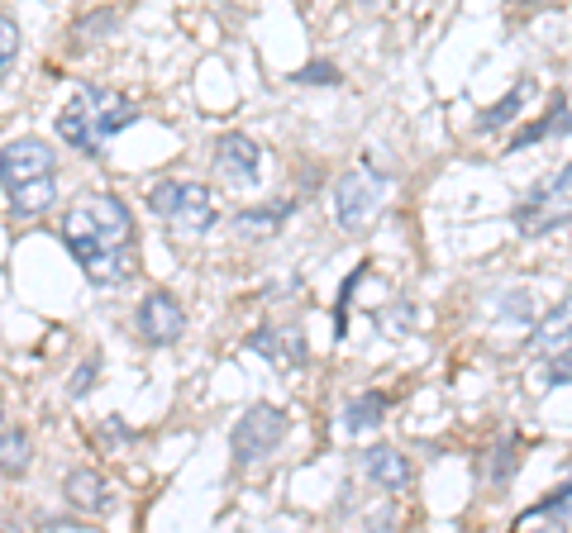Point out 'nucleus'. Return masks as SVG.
Instances as JSON below:
<instances>
[{
  "instance_id": "1",
  "label": "nucleus",
  "mask_w": 572,
  "mask_h": 533,
  "mask_svg": "<svg viewBox=\"0 0 572 533\" xmlns=\"http://www.w3.org/2000/svg\"><path fill=\"white\" fill-rule=\"evenodd\" d=\"M134 119H139L134 100H125L119 90L86 82V86H77V96L57 110V139L77 152H100L119 129H129Z\"/></svg>"
},
{
  "instance_id": "2",
  "label": "nucleus",
  "mask_w": 572,
  "mask_h": 533,
  "mask_svg": "<svg viewBox=\"0 0 572 533\" xmlns=\"http://www.w3.org/2000/svg\"><path fill=\"white\" fill-rule=\"evenodd\" d=\"M148 210L177 228V234L187 238H201L210 234V228L220 224V210H215V195H210V186H201V181H187V177H162L148 186Z\"/></svg>"
},
{
  "instance_id": "3",
  "label": "nucleus",
  "mask_w": 572,
  "mask_h": 533,
  "mask_svg": "<svg viewBox=\"0 0 572 533\" xmlns=\"http://www.w3.org/2000/svg\"><path fill=\"white\" fill-rule=\"evenodd\" d=\"M63 234L96 238L105 248H139V228H134L129 205L115 191H92L63 215Z\"/></svg>"
},
{
  "instance_id": "4",
  "label": "nucleus",
  "mask_w": 572,
  "mask_h": 533,
  "mask_svg": "<svg viewBox=\"0 0 572 533\" xmlns=\"http://www.w3.org/2000/svg\"><path fill=\"white\" fill-rule=\"evenodd\" d=\"M572 220V162H563L559 172L539 177L530 191H525V201L516 205V228L525 234H553L559 224Z\"/></svg>"
},
{
  "instance_id": "5",
  "label": "nucleus",
  "mask_w": 572,
  "mask_h": 533,
  "mask_svg": "<svg viewBox=\"0 0 572 533\" xmlns=\"http://www.w3.org/2000/svg\"><path fill=\"white\" fill-rule=\"evenodd\" d=\"M282 438H286V409L277 405H248L244 415L234 419V429H230V457H234V467L244 471L253 462H263V457H273L282 448Z\"/></svg>"
},
{
  "instance_id": "6",
  "label": "nucleus",
  "mask_w": 572,
  "mask_h": 533,
  "mask_svg": "<svg viewBox=\"0 0 572 533\" xmlns=\"http://www.w3.org/2000/svg\"><path fill=\"white\" fill-rule=\"evenodd\" d=\"M386 201V177L372 172V167H353V172H343L335 181V220L358 234L363 224L378 220V210Z\"/></svg>"
},
{
  "instance_id": "7",
  "label": "nucleus",
  "mask_w": 572,
  "mask_h": 533,
  "mask_svg": "<svg viewBox=\"0 0 572 533\" xmlns=\"http://www.w3.org/2000/svg\"><path fill=\"white\" fill-rule=\"evenodd\" d=\"M63 243L77 257V267L86 271V281L100 286V291H115V286H125L139 271V248H105V243L77 238V234H63Z\"/></svg>"
},
{
  "instance_id": "8",
  "label": "nucleus",
  "mask_w": 572,
  "mask_h": 533,
  "mask_svg": "<svg viewBox=\"0 0 572 533\" xmlns=\"http://www.w3.org/2000/svg\"><path fill=\"white\" fill-rule=\"evenodd\" d=\"M57 172V152L49 139H10L0 148V186L6 191H20V186H34V181H49Z\"/></svg>"
},
{
  "instance_id": "9",
  "label": "nucleus",
  "mask_w": 572,
  "mask_h": 533,
  "mask_svg": "<svg viewBox=\"0 0 572 533\" xmlns=\"http://www.w3.org/2000/svg\"><path fill=\"white\" fill-rule=\"evenodd\" d=\"M182 329H187V310L172 291H148L139 300V310H134V333L148 348H172L182 339Z\"/></svg>"
},
{
  "instance_id": "10",
  "label": "nucleus",
  "mask_w": 572,
  "mask_h": 533,
  "mask_svg": "<svg viewBox=\"0 0 572 533\" xmlns=\"http://www.w3.org/2000/svg\"><path fill=\"white\" fill-rule=\"evenodd\" d=\"M215 172L234 186H258L263 177V148L248 134H220L215 139Z\"/></svg>"
},
{
  "instance_id": "11",
  "label": "nucleus",
  "mask_w": 572,
  "mask_h": 533,
  "mask_svg": "<svg viewBox=\"0 0 572 533\" xmlns=\"http://www.w3.org/2000/svg\"><path fill=\"white\" fill-rule=\"evenodd\" d=\"M363 477H368L372 486H382V491L401 495L405 486L415 481V467H411V457H405L401 448H391V444H372V448L363 452Z\"/></svg>"
},
{
  "instance_id": "12",
  "label": "nucleus",
  "mask_w": 572,
  "mask_h": 533,
  "mask_svg": "<svg viewBox=\"0 0 572 533\" xmlns=\"http://www.w3.org/2000/svg\"><path fill=\"white\" fill-rule=\"evenodd\" d=\"M530 348H534L539 358H549V362L572 358V296L559 300L544 319H539L534 333H530Z\"/></svg>"
},
{
  "instance_id": "13",
  "label": "nucleus",
  "mask_w": 572,
  "mask_h": 533,
  "mask_svg": "<svg viewBox=\"0 0 572 533\" xmlns=\"http://www.w3.org/2000/svg\"><path fill=\"white\" fill-rule=\"evenodd\" d=\"M63 500L77 514H110L115 510V491H110V481H105L96 467H77V471H72L67 486H63Z\"/></svg>"
},
{
  "instance_id": "14",
  "label": "nucleus",
  "mask_w": 572,
  "mask_h": 533,
  "mask_svg": "<svg viewBox=\"0 0 572 533\" xmlns=\"http://www.w3.org/2000/svg\"><path fill=\"white\" fill-rule=\"evenodd\" d=\"M292 210H296V201H258V205L239 210L230 224H234V234H244V238H273Z\"/></svg>"
},
{
  "instance_id": "15",
  "label": "nucleus",
  "mask_w": 572,
  "mask_h": 533,
  "mask_svg": "<svg viewBox=\"0 0 572 533\" xmlns=\"http://www.w3.org/2000/svg\"><path fill=\"white\" fill-rule=\"evenodd\" d=\"M530 96H534V82H530V76H520V82L510 86L501 100L487 105V110L477 115V134H496V129H506L510 119H520V110L530 105Z\"/></svg>"
},
{
  "instance_id": "16",
  "label": "nucleus",
  "mask_w": 572,
  "mask_h": 533,
  "mask_svg": "<svg viewBox=\"0 0 572 533\" xmlns=\"http://www.w3.org/2000/svg\"><path fill=\"white\" fill-rule=\"evenodd\" d=\"M386 409H391V395H386V391H363V395H353V401L343 405V429H349V434L378 429V424L386 419Z\"/></svg>"
},
{
  "instance_id": "17",
  "label": "nucleus",
  "mask_w": 572,
  "mask_h": 533,
  "mask_svg": "<svg viewBox=\"0 0 572 533\" xmlns=\"http://www.w3.org/2000/svg\"><path fill=\"white\" fill-rule=\"evenodd\" d=\"M29 462H34V438L14 424V429L0 434V477H24Z\"/></svg>"
},
{
  "instance_id": "18",
  "label": "nucleus",
  "mask_w": 572,
  "mask_h": 533,
  "mask_svg": "<svg viewBox=\"0 0 572 533\" xmlns=\"http://www.w3.org/2000/svg\"><path fill=\"white\" fill-rule=\"evenodd\" d=\"M563 119H568V96L559 90V96H553V105H549V115L539 119V125L520 129L516 139H510V152H516V148H534V143H544V139H559V134H563Z\"/></svg>"
},
{
  "instance_id": "19",
  "label": "nucleus",
  "mask_w": 572,
  "mask_h": 533,
  "mask_svg": "<svg viewBox=\"0 0 572 533\" xmlns=\"http://www.w3.org/2000/svg\"><path fill=\"white\" fill-rule=\"evenodd\" d=\"M57 201V181L49 177V181H34V186H20V191H10V215L14 220H34V215H43Z\"/></svg>"
},
{
  "instance_id": "20",
  "label": "nucleus",
  "mask_w": 572,
  "mask_h": 533,
  "mask_svg": "<svg viewBox=\"0 0 572 533\" xmlns=\"http://www.w3.org/2000/svg\"><path fill=\"white\" fill-rule=\"evenodd\" d=\"M20 24L10 20V14H0V86L10 82V72H14V63H20Z\"/></svg>"
},
{
  "instance_id": "21",
  "label": "nucleus",
  "mask_w": 572,
  "mask_h": 533,
  "mask_svg": "<svg viewBox=\"0 0 572 533\" xmlns=\"http://www.w3.org/2000/svg\"><path fill=\"white\" fill-rule=\"evenodd\" d=\"M282 343H286V329L282 324H258V329L248 333L244 348H253L258 358H267V362H277V367H282Z\"/></svg>"
},
{
  "instance_id": "22",
  "label": "nucleus",
  "mask_w": 572,
  "mask_h": 533,
  "mask_svg": "<svg viewBox=\"0 0 572 533\" xmlns=\"http://www.w3.org/2000/svg\"><path fill=\"white\" fill-rule=\"evenodd\" d=\"M516 471H520V444L516 438H501V448H496V457H491V481L506 486Z\"/></svg>"
},
{
  "instance_id": "23",
  "label": "nucleus",
  "mask_w": 572,
  "mask_h": 533,
  "mask_svg": "<svg viewBox=\"0 0 572 533\" xmlns=\"http://www.w3.org/2000/svg\"><path fill=\"white\" fill-rule=\"evenodd\" d=\"M501 324H534V300H530V291H510V296H501Z\"/></svg>"
},
{
  "instance_id": "24",
  "label": "nucleus",
  "mask_w": 572,
  "mask_h": 533,
  "mask_svg": "<svg viewBox=\"0 0 572 533\" xmlns=\"http://www.w3.org/2000/svg\"><path fill=\"white\" fill-rule=\"evenodd\" d=\"M292 82H300V86H339L343 72H339L335 63H325V57H315V63H306L300 72H292Z\"/></svg>"
},
{
  "instance_id": "25",
  "label": "nucleus",
  "mask_w": 572,
  "mask_h": 533,
  "mask_svg": "<svg viewBox=\"0 0 572 533\" xmlns=\"http://www.w3.org/2000/svg\"><path fill=\"white\" fill-rule=\"evenodd\" d=\"M363 277H368V267H353L349 271V281L339 286V310H335V339H343L349 333V300H353V291L363 286Z\"/></svg>"
},
{
  "instance_id": "26",
  "label": "nucleus",
  "mask_w": 572,
  "mask_h": 533,
  "mask_svg": "<svg viewBox=\"0 0 572 533\" xmlns=\"http://www.w3.org/2000/svg\"><path fill=\"white\" fill-rule=\"evenodd\" d=\"M568 505H572V477H568L563 486H553V491H549L544 500H539V505L525 510L520 520H544V514H559V510H568Z\"/></svg>"
},
{
  "instance_id": "27",
  "label": "nucleus",
  "mask_w": 572,
  "mask_h": 533,
  "mask_svg": "<svg viewBox=\"0 0 572 533\" xmlns=\"http://www.w3.org/2000/svg\"><path fill=\"white\" fill-rule=\"evenodd\" d=\"M96 376H100V353H96V358H86L82 367L72 372V381H67V395H72V401H82V395L92 391V381H96Z\"/></svg>"
},
{
  "instance_id": "28",
  "label": "nucleus",
  "mask_w": 572,
  "mask_h": 533,
  "mask_svg": "<svg viewBox=\"0 0 572 533\" xmlns=\"http://www.w3.org/2000/svg\"><path fill=\"white\" fill-rule=\"evenodd\" d=\"M115 24H119V14H115V10H100V14H82V24H77V34H72V39H77V49H82V39H86V34H96V39H100L105 29H115Z\"/></svg>"
},
{
  "instance_id": "29",
  "label": "nucleus",
  "mask_w": 572,
  "mask_h": 533,
  "mask_svg": "<svg viewBox=\"0 0 572 533\" xmlns=\"http://www.w3.org/2000/svg\"><path fill=\"white\" fill-rule=\"evenodd\" d=\"M544 381H549V386H572V358H559V362H549Z\"/></svg>"
},
{
  "instance_id": "30",
  "label": "nucleus",
  "mask_w": 572,
  "mask_h": 533,
  "mask_svg": "<svg viewBox=\"0 0 572 533\" xmlns=\"http://www.w3.org/2000/svg\"><path fill=\"white\" fill-rule=\"evenodd\" d=\"M100 434L110 438V444H125V438H134V429H129V424L119 419V415H110V419H105V424H100Z\"/></svg>"
},
{
  "instance_id": "31",
  "label": "nucleus",
  "mask_w": 572,
  "mask_h": 533,
  "mask_svg": "<svg viewBox=\"0 0 572 533\" xmlns=\"http://www.w3.org/2000/svg\"><path fill=\"white\" fill-rule=\"evenodd\" d=\"M534 533H568L563 524H544V529H534Z\"/></svg>"
},
{
  "instance_id": "32",
  "label": "nucleus",
  "mask_w": 572,
  "mask_h": 533,
  "mask_svg": "<svg viewBox=\"0 0 572 533\" xmlns=\"http://www.w3.org/2000/svg\"><path fill=\"white\" fill-rule=\"evenodd\" d=\"M0 424H6V405H0Z\"/></svg>"
}]
</instances>
